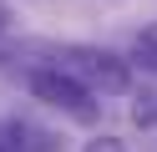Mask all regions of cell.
<instances>
[{
	"label": "cell",
	"mask_w": 157,
	"mask_h": 152,
	"mask_svg": "<svg viewBox=\"0 0 157 152\" xmlns=\"http://www.w3.org/2000/svg\"><path fill=\"white\" fill-rule=\"evenodd\" d=\"M31 91H36V101H46V107H56V111H66V117H76L81 127H91V122H96L91 86H86V81H76L71 71H61V66L36 71V76H31Z\"/></svg>",
	"instance_id": "obj_1"
},
{
	"label": "cell",
	"mask_w": 157,
	"mask_h": 152,
	"mask_svg": "<svg viewBox=\"0 0 157 152\" xmlns=\"http://www.w3.org/2000/svg\"><path fill=\"white\" fill-rule=\"evenodd\" d=\"M86 152H127L117 137H96V142H86Z\"/></svg>",
	"instance_id": "obj_5"
},
{
	"label": "cell",
	"mask_w": 157,
	"mask_h": 152,
	"mask_svg": "<svg viewBox=\"0 0 157 152\" xmlns=\"http://www.w3.org/2000/svg\"><path fill=\"white\" fill-rule=\"evenodd\" d=\"M5 137H10V152H61V142H56L51 132L31 127V122H10Z\"/></svg>",
	"instance_id": "obj_3"
},
{
	"label": "cell",
	"mask_w": 157,
	"mask_h": 152,
	"mask_svg": "<svg viewBox=\"0 0 157 152\" xmlns=\"http://www.w3.org/2000/svg\"><path fill=\"white\" fill-rule=\"evenodd\" d=\"M0 152H10V137H5V127H0Z\"/></svg>",
	"instance_id": "obj_7"
},
{
	"label": "cell",
	"mask_w": 157,
	"mask_h": 152,
	"mask_svg": "<svg viewBox=\"0 0 157 152\" xmlns=\"http://www.w3.org/2000/svg\"><path fill=\"white\" fill-rule=\"evenodd\" d=\"M132 51H137V61H147V66H157V25H152V30H142Z\"/></svg>",
	"instance_id": "obj_4"
},
{
	"label": "cell",
	"mask_w": 157,
	"mask_h": 152,
	"mask_svg": "<svg viewBox=\"0 0 157 152\" xmlns=\"http://www.w3.org/2000/svg\"><path fill=\"white\" fill-rule=\"evenodd\" d=\"M66 71H71L76 81H86L91 91H101V96H122L127 86H132V76H127V66L112 56V51H96V46H66Z\"/></svg>",
	"instance_id": "obj_2"
},
{
	"label": "cell",
	"mask_w": 157,
	"mask_h": 152,
	"mask_svg": "<svg viewBox=\"0 0 157 152\" xmlns=\"http://www.w3.org/2000/svg\"><path fill=\"white\" fill-rule=\"evenodd\" d=\"M10 25V5H5V0H0V30Z\"/></svg>",
	"instance_id": "obj_6"
}]
</instances>
